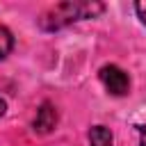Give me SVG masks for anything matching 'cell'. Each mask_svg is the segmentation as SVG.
<instances>
[{"instance_id":"obj_1","label":"cell","mask_w":146,"mask_h":146,"mask_svg":"<svg viewBox=\"0 0 146 146\" xmlns=\"http://www.w3.org/2000/svg\"><path fill=\"white\" fill-rule=\"evenodd\" d=\"M105 7L100 2H62V5H55L52 9H48L39 23H41L43 30L52 32V30H62V27H66L71 23L94 18Z\"/></svg>"},{"instance_id":"obj_2","label":"cell","mask_w":146,"mask_h":146,"mask_svg":"<svg viewBox=\"0 0 146 146\" xmlns=\"http://www.w3.org/2000/svg\"><path fill=\"white\" fill-rule=\"evenodd\" d=\"M98 75H100L103 87H105L112 96H125V94L130 91V78H128V73H125L123 68H119L116 64H105V66L98 71Z\"/></svg>"},{"instance_id":"obj_3","label":"cell","mask_w":146,"mask_h":146,"mask_svg":"<svg viewBox=\"0 0 146 146\" xmlns=\"http://www.w3.org/2000/svg\"><path fill=\"white\" fill-rule=\"evenodd\" d=\"M55 125H57V110H55L50 103H43V105L36 110V116H34V121H32V128H34V132H39V135H48V132L55 130Z\"/></svg>"},{"instance_id":"obj_4","label":"cell","mask_w":146,"mask_h":146,"mask_svg":"<svg viewBox=\"0 0 146 146\" xmlns=\"http://www.w3.org/2000/svg\"><path fill=\"white\" fill-rule=\"evenodd\" d=\"M112 144H114V135L110 128L94 125L89 130V146H112Z\"/></svg>"},{"instance_id":"obj_5","label":"cell","mask_w":146,"mask_h":146,"mask_svg":"<svg viewBox=\"0 0 146 146\" xmlns=\"http://www.w3.org/2000/svg\"><path fill=\"white\" fill-rule=\"evenodd\" d=\"M11 48H14V36H11V32L0 25V62L11 52Z\"/></svg>"},{"instance_id":"obj_6","label":"cell","mask_w":146,"mask_h":146,"mask_svg":"<svg viewBox=\"0 0 146 146\" xmlns=\"http://www.w3.org/2000/svg\"><path fill=\"white\" fill-rule=\"evenodd\" d=\"M135 11H137L139 21L146 25V0H141V2H135Z\"/></svg>"},{"instance_id":"obj_7","label":"cell","mask_w":146,"mask_h":146,"mask_svg":"<svg viewBox=\"0 0 146 146\" xmlns=\"http://www.w3.org/2000/svg\"><path fill=\"white\" fill-rule=\"evenodd\" d=\"M139 146H146V123L139 128Z\"/></svg>"},{"instance_id":"obj_8","label":"cell","mask_w":146,"mask_h":146,"mask_svg":"<svg viewBox=\"0 0 146 146\" xmlns=\"http://www.w3.org/2000/svg\"><path fill=\"white\" fill-rule=\"evenodd\" d=\"M5 110H7V103H5V100H2V98H0V116H2V114H5Z\"/></svg>"}]
</instances>
